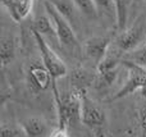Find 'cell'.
<instances>
[{
	"label": "cell",
	"mask_w": 146,
	"mask_h": 137,
	"mask_svg": "<svg viewBox=\"0 0 146 137\" xmlns=\"http://www.w3.org/2000/svg\"><path fill=\"white\" fill-rule=\"evenodd\" d=\"M82 94L83 92L72 90L69 92H58L54 95L56 113H58V128L67 130L69 126H76L80 122L82 123L81 120Z\"/></svg>",
	"instance_id": "6da1fadb"
},
{
	"label": "cell",
	"mask_w": 146,
	"mask_h": 137,
	"mask_svg": "<svg viewBox=\"0 0 146 137\" xmlns=\"http://www.w3.org/2000/svg\"><path fill=\"white\" fill-rule=\"evenodd\" d=\"M42 4L45 8V12L49 14V17L51 18L54 23L60 48H63L64 50L76 56L80 55V53H82V46L80 45L77 33L73 30V27L67 22L66 18L55 9V7L49 0H42Z\"/></svg>",
	"instance_id": "7a4b0ae2"
},
{
	"label": "cell",
	"mask_w": 146,
	"mask_h": 137,
	"mask_svg": "<svg viewBox=\"0 0 146 137\" xmlns=\"http://www.w3.org/2000/svg\"><path fill=\"white\" fill-rule=\"evenodd\" d=\"M146 42V14H140L133 23L126 27L114 40L113 45L126 54L133 51Z\"/></svg>",
	"instance_id": "3957f363"
},
{
	"label": "cell",
	"mask_w": 146,
	"mask_h": 137,
	"mask_svg": "<svg viewBox=\"0 0 146 137\" xmlns=\"http://www.w3.org/2000/svg\"><path fill=\"white\" fill-rule=\"evenodd\" d=\"M31 31H32L33 36H35L36 45H37L40 55H41V62L46 67V69L49 71V73L51 74V78H53V86H51V89H55V87H58L56 86V81L59 78H62V77L67 76L68 68L64 64V62L59 58L58 54L54 51L53 46L49 45L45 41V38L37 31L32 30V28H31Z\"/></svg>",
	"instance_id": "277c9868"
},
{
	"label": "cell",
	"mask_w": 146,
	"mask_h": 137,
	"mask_svg": "<svg viewBox=\"0 0 146 137\" xmlns=\"http://www.w3.org/2000/svg\"><path fill=\"white\" fill-rule=\"evenodd\" d=\"M122 66L127 68V79L123 86L121 87V90H118L110 97V100H118L122 97H126L139 90L141 91L142 96L146 97V69L127 60L122 62Z\"/></svg>",
	"instance_id": "5b68a950"
},
{
	"label": "cell",
	"mask_w": 146,
	"mask_h": 137,
	"mask_svg": "<svg viewBox=\"0 0 146 137\" xmlns=\"http://www.w3.org/2000/svg\"><path fill=\"white\" fill-rule=\"evenodd\" d=\"M82 101V112H81V120L85 126L92 128V130H100L106 123L105 113L100 107L95 104L90 97L83 92L81 96Z\"/></svg>",
	"instance_id": "8992f818"
},
{
	"label": "cell",
	"mask_w": 146,
	"mask_h": 137,
	"mask_svg": "<svg viewBox=\"0 0 146 137\" xmlns=\"http://www.w3.org/2000/svg\"><path fill=\"white\" fill-rule=\"evenodd\" d=\"M110 46V37H108V36H94V37L87 38L83 42L82 53L85 54V56L88 60H91L95 64V68H98V66L101 63L104 56L106 55Z\"/></svg>",
	"instance_id": "52a82bcc"
},
{
	"label": "cell",
	"mask_w": 146,
	"mask_h": 137,
	"mask_svg": "<svg viewBox=\"0 0 146 137\" xmlns=\"http://www.w3.org/2000/svg\"><path fill=\"white\" fill-rule=\"evenodd\" d=\"M27 82L30 90L33 94L46 91L50 86H53V78L46 67L41 63H32L28 68Z\"/></svg>",
	"instance_id": "ba28073f"
},
{
	"label": "cell",
	"mask_w": 146,
	"mask_h": 137,
	"mask_svg": "<svg viewBox=\"0 0 146 137\" xmlns=\"http://www.w3.org/2000/svg\"><path fill=\"white\" fill-rule=\"evenodd\" d=\"M32 30L37 31V32L45 38V41L48 44L53 42L55 46H60L59 40H58V35H56V31H55V27H54V23H53L51 18L49 17V14L46 12L37 13V14L35 15Z\"/></svg>",
	"instance_id": "9c48e42d"
},
{
	"label": "cell",
	"mask_w": 146,
	"mask_h": 137,
	"mask_svg": "<svg viewBox=\"0 0 146 137\" xmlns=\"http://www.w3.org/2000/svg\"><path fill=\"white\" fill-rule=\"evenodd\" d=\"M49 1L66 18V21L72 26L73 30L77 33L78 28H81V18H82V15L78 12L73 0H49Z\"/></svg>",
	"instance_id": "30bf717a"
},
{
	"label": "cell",
	"mask_w": 146,
	"mask_h": 137,
	"mask_svg": "<svg viewBox=\"0 0 146 137\" xmlns=\"http://www.w3.org/2000/svg\"><path fill=\"white\" fill-rule=\"evenodd\" d=\"M25 137H48V123L40 117H28L21 122Z\"/></svg>",
	"instance_id": "8fae6325"
},
{
	"label": "cell",
	"mask_w": 146,
	"mask_h": 137,
	"mask_svg": "<svg viewBox=\"0 0 146 137\" xmlns=\"http://www.w3.org/2000/svg\"><path fill=\"white\" fill-rule=\"evenodd\" d=\"M96 74L90 72L83 67L73 69L71 73V86L72 90L77 92H86V90L95 82Z\"/></svg>",
	"instance_id": "7c38bea8"
},
{
	"label": "cell",
	"mask_w": 146,
	"mask_h": 137,
	"mask_svg": "<svg viewBox=\"0 0 146 137\" xmlns=\"http://www.w3.org/2000/svg\"><path fill=\"white\" fill-rule=\"evenodd\" d=\"M10 17L15 22H21L31 13L33 0H3Z\"/></svg>",
	"instance_id": "4fadbf2b"
},
{
	"label": "cell",
	"mask_w": 146,
	"mask_h": 137,
	"mask_svg": "<svg viewBox=\"0 0 146 137\" xmlns=\"http://www.w3.org/2000/svg\"><path fill=\"white\" fill-rule=\"evenodd\" d=\"M95 7L98 10L99 19H103L110 24L118 23V15H117V5L115 0H94Z\"/></svg>",
	"instance_id": "5bb4252c"
},
{
	"label": "cell",
	"mask_w": 146,
	"mask_h": 137,
	"mask_svg": "<svg viewBox=\"0 0 146 137\" xmlns=\"http://www.w3.org/2000/svg\"><path fill=\"white\" fill-rule=\"evenodd\" d=\"M15 55V38L12 33L3 32L0 38V59L3 67L9 64Z\"/></svg>",
	"instance_id": "9a60e30c"
},
{
	"label": "cell",
	"mask_w": 146,
	"mask_h": 137,
	"mask_svg": "<svg viewBox=\"0 0 146 137\" xmlns=\"http://www.w3.org/2000/svg\"><path fill=\"white\" fill-rule=\"evenodd\" d=\"M73 3L77 7L81 15L85 17L86 19H90V21L99 19V14H98V10H96L94 0H73Z\"/></svg>",
	"instance_id": "2e32d148"
},
{
	"label": "cell",
	"mask_w": 146,
	"mask_h": 137,
	"mask_svg": "<svg viewBox=\"0 0 146 137\" xmlns=\"http://www.w3.org/2000/svg\"><path fill=\"white\" fill-rule=\"evenodd\" d=\"M123 60L131 62V63H133V64H136V66L142 67V68L146 69V42L142 44L140 48L135 49L133 51L126 54Z\"/></svg>",
	"instance_id": "e0dca14e"
},
{
	"label": "cell",
	"mask_w": 146,
	"mask_h": 137,
	"mask_svg": "<svg viewBox=\"0 0 146 137\" xmlns=\"http://www.w3.org/2000/svg\"><path fill=\"white\" fill-rule=\"evenodd\" d=\"M0 137H22V135L15 128L7 126V124H3L1 130H0Z\"/></svg>",
	"instance_id": "ac0fdd59"
},
{
	"label": "cell",
	"mask_w": 146,
	"mask_h": 137,
	"mask_svg": "<svg viewBox=\"0 0 146 137\" xmlns=\"http://www.w3.org/2000/svg\"><path fill=\"white\" fill-rule=\"evenodd\" d=\"M49 137H69L67 130H62V128H56L54 132H51Z\"/></svg>",
	"instance_id": "d6986e66"
},
{
	"label": "cell",
	"mask_w": 146,
	"mask_h": 137,
	"mask_svg": "<svg viewBox=\"0 0 146 137\" xmlns=\"http://www.w3.org/2000/svg\"><path fill=\"white\" fill-rule=\"evenodd\" d=\"M140 117H141V127H142V130H144V132L146 135V103L141 109V115H140Z\"/></svg>",
	"instance_id": "ffe728a7"
}]
</instances>
